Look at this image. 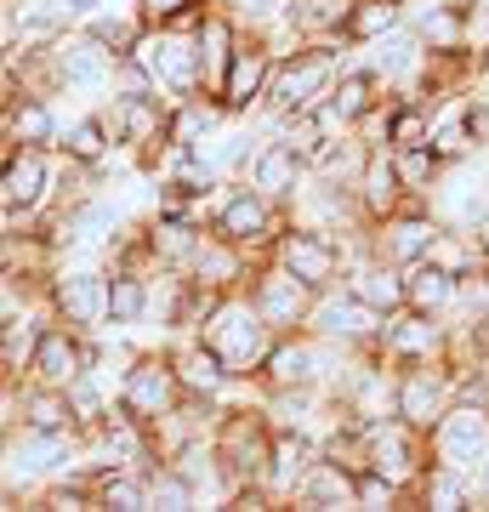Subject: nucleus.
<instances>
[{
	"label": "nucleus",
	"mask_w": 489,
	"mask_h": 512,
	"mask_svg": "<svg viewBox=\"0 0 489 512\" xmlns=\"http://www.w3.org/2000/svg\"><path fill=\"white\" fill-rule=\"evenodd\" d=\"M57 148L12 143L0 148V217L6 228H40L63 200V171H57Z\"/></svg>",
	"instance_id": "f257e3e1"
},
{
	"label": "nucleus",
	"mask_w": 489,
	"mask_h": 512,
	"mask_svg": "<svg viewBox=\"0 0 489 512\" xmlns=\"http://www.w3.org/2000/svg\"><path fill=\"white\" fill-rule=\"evenodd\" d=\"M347 52H353V46H347L342 35H325V40H302L296 52L279 57V69H273V92H268V120L319 109V103L330 97V86L342 80Z\"/></svg>",
	"instance_id": "f03ea898"
},
{
	"label": "nucleus",
	"mask_w": 489,
	"mask_h": 512,
	"mask_svg": "<svg viewBox=\"0 0 489 512\" xmlns=\"http://www.w3.org/2000/svg\"><path fill=\"white\" fill-rule=\"evenodd\" d=\"M200 336L222 353V359H228V370H234L239 382H256V370H262V359H268V348H273V336H279V330L256 313L251 296L234 291L217 313H211V319H205Z\"/></svg>",
	"instance_id": "7ed1b4c3"
},
{
	"label": "nucleus",
	"mask_w": 489,
	"mask_h": 512,
	"mask_svg": "<svg viewBox=\"0 0 489 512\" xmlns=\"http://www.w3.org/2000/svg\"><path fill=\"white\" fill-rule=\"evenodd\" d=\"M364 239V234H359ZM359 239L347 234L336 239L330 228H308V222H285V234L273 239V262H285L296 279H308L313 291H330V285H342L347 279V262L359 251Z\"/></svg>",
	"instance_id": "20e7f679"
},
{
	"label": "nucleus",
	"mask_w": 489,
	"mask_h": 512,
	"mask_svg": "<svg viewBox=\"0 0 489 512\" xmlns=\"http://www.w3.org/2000/svg\"><path fill=\"white\" fill-rule=\"evenodd\" d=\"M205 222H211L222 239L245 245L251 256H268L273 239L285 234L290 217H285V205H273L268 194H256V188L239 177V183H228L217 200H211V217H205Z\"/></svg>",
	"instance_id": "39448f33"
},
{
	"label": "nucleus",
	"mask_w": 489,
	"mask_h": 512,
	"mask_svg": "<svg viewBox=\"0 0 489 512\" xmlns=\"http://www.w3.org/2000/svg\"><path fill=\"white\" fill-rule=\"evenodd\" d=\"M353 348H336L325 336H313V330H285V336H273L268 359L256 370V387H330L336 382V359H347Z\"/></svg>",
	"instance_id": "423d86ee"
},
{
	"label": "nucleus",
	"mask_w": 489,
	"mask_h": 512,
	"mask_svg": "<svg viewBox=\"0 0 489 512\" xmlns=\"http://www.w3.org/2000/svg\"><path fill=\"white\" fill-rule=\"evenodd\" d=\"M46 308H52L63 325L86 330V336L114 330L109 268H52V279H46Z\"/></svg>",
	"instance_id": "0eeeda50"
},
{
	"label": "nucleus",
	"mask_w": 489,
	"mask_h": 512,
	"mask_svg": "<svg viewBox=\"0 0 489 512\" xmlns=\"http://www.w3.org/2000/svg\"><path fill=\"white\" fill-rule=\"evenodd\" d=\"M433 461L455 467V473H467L478 484V473L489 467V404L478 399H455L444 416L433 421Z\"/></svg>",
	"instance_id": "6e6552de"
},
{
	"label": "nucleus",
	"mask_w": 489,
	"mask_h": 512,
	"mask_svg": "<svg viewBox=\"0 0 489 512\" xmlns=\"http://www.w3.org/2000/svg\"><path fill=\"white\" fill-rule=\"evenodd\" d=\"M364 467H381L404 495H416V484L427 478V467H433V439H427V427H416V421H404V416L370 421V461H364Z\"/></svg>",
	"instance_id": "1a4fd4ad"
},
{
	"label": "nucleus",
	"mask_w": 489,
	"mask_h": 512,
	"mask_svg": "<svg viewBox=\"0 0 489 512\" xmlns=\"http://www.w3.org/2000/svg\"><path fill=\"white\" fill-rule=\"evenodd\" d=\"M46 57H52L57 92H103V97H109L120 52H109L86 23H74V29H63L57 40H46Z\"/></svg>",
	"instance_id": "9d476101"
},
{
	"label": "nucleus",
	"mask_w": 489,
	"mask_h": 512,
	"mask_svg": "<svg viewBox=\"0 0 489 512\" xmlns=\"http://www.w3.org/2000/svg\"><path fill=\"white\" fill-rule=\"evenodd\" d=\"M137 57L148 63V74H154V86H160L165 103L205 92V63H200V40L194 35H182V29H148L137 40Z\"/></svg>",
	"instance_id": "9b49d317"
},
{
	"label": "nucleus",
	"mask_w": 489,
	"mask_h": 512,
	"mask_svg": "<svg viewBox=\"0 0 489 512\" xmlns=\"http://www.w3.org/2000/svg\"><path fill=\"white\" fill-rule=\"evenodd\" d=\"M120 404H126L137 421H154L160 416H171L182 404V376H177V365H171V348H143L137 359H131V370L120 376Z\"/></svg>",
	"instance_id": "f8f14e48"
},
{
	"label": "nucleus",
	"mask_w": 489,
	"mask_h": 512,
	"mask_svg": "<svg viewBox=\"0 0 489 512\" xmlns=\"http://www.w3.org/2000/svg\"><path fill=\"white\" fill-rule=\"evenodd\" d=\"M245 296H251L256 313H262L279 336H285V330H308L313 302H319V291H313L308 279H296L285 262H273V256H262V262H256V274H251V285H245Z\"/></svg>",
	"instance_id": "ddd939ff"
},
{
	"label": "nucleus",
	"mask_w": 489,
	"mask_h": 512,
	"mask_svg": "<svg viewBox=\"0 0 489 512\" xmlns=\"http://www.w3.org/2000/svg\"><path fill=\"white\" fill-rule=\"evenodd\" d=\"M313 336H325V342H336V348H376L381 330H387V313L370 308L364 296H353L347 285H330V291H319V302H313V319H308Z\"/></svg>",
	"instance_id": "4468645a"
},
{
	"label": "nucleus",
	"mask_w": 489,
	"mask_h": 512,
	"mask_svg": "<svg viewBox=\"0 0 489 512\" xmlns=\"http://www.w3.org/2000/svg\"><path fill=\"white\" fill-rule=\"evenodd\" d=\"M273 69H279V52H273L262 35H251V29H245V46L234 52V63H228V74H222V86H217V97L228 103V114L251 120L256 109H268Z\"/></svg>",
	"instance_id": "2eb2a0df"
},
{
	"label": "nucleus",
	"mask_w": 489,
	"mask_h": 512,
	"mask_svg": "<svg viewBox=\"0 0 489 512\" xmlns=\"http://www.w3.org/2000/svg\"><path fill=\"white\" fill-rule=\"evenodd\" d=\"M376 353L393 370H404V365H438V359H450V325H444L438 313L404 308V313H393V319H387Z\"/></svg>",
	"instance_id": "dca6fc26"
},
{
	"label": "nucleus",
	"mask_w": 489,
	"mask_h": 512,
	"mask_svg": "<svg viewBox=\"0 0 489 512\" xmlns=\"http://www.w3.org/2000/svg\"><path fill=\"white\" fill-rule=\"evenodd\" d=\"M91 359H97V336H86V330L52 319L46 336H40V348H35L29 382H40V387H74L91 370Z\"/></svg>",
	"instance_id": "f3484780"
},
{
	"label": "nucleus",
	"mask_w": 489,
	"mask_h": 512,
	"mask_svg": "<svg viewBox=\"0 0 489 512\" xmlns=\"http://www.w3.org/2000/svg\"><path fill=\"white\" fill-rule=\"evenodd\" d=\"M239 177H245L256 194H268L273 205H290L296 194H302V188H308L313 165L302 160V154L285 143V137H273V131H268V137L256 143V154L245 160V171H239Z\"/></svg>",
	"instance_id": "a211bd4d"
},
{
	"label": "nucleus",
	"mask_w": 489,
	"mask_h": 512,
	"mask_svg": "<svg viewBox=\"0 0 489 512\" xmlns=\"http://www.w3.org/2000/svg\"><path fill=\"white\" fill-rule=\"evenodd\" d=\"M455 399H461V393H455L450 359H438V365H404L399 370V399H393V410H399L404 421L427 427V433H433V421L444 416Z\"/></svg>",
	"instance_id": "6ab92c4d"
},
{
	"label": "nucleus",
	"mask_w": 489,
	"mask_h": 512,
	"mask_svg": "<svg viewBox=\"0 0 489 512\" xmlns=\"http://www.w3.org/2000/svg\"><path fill=\"white\" fill-rule=\"evenodd\" d=\"M256 262L262 256H251L245 245H234V239H222L211 222H205L200 245H194V256H188V268L182 274H194L200 285H217V291H245L256 274Z\"/></svg>",
	"instance_id": "aec40b11"
},
{
	"label": "nucleus",
	"mask_w": 489,
	"mask_h": 512,
	"mask_svg": "<svg viewBox=\"0 0 489 512\" xmlns=\"http://www.w3.org/2000/svg\"><path fill=\"white\" fill-rule=\"evenodd\" d=\"M171 348V365H177L182 376V393H205V399H228L239 387V376L228 370V359H222L211 342H205L200 330H188V336H177V342H165Z\"/></svg>",
	"instance_id": "412c9836"
},
{
	"label": "nucleus",
	"mask_w": 489,
	"mask_h": 512,
	"mask_svg": "<svg viewBox=\"0 0 489 512\" xmlns=\"http://www.w3.org/2000/svg\"><path fill=\"white\" fill-rule=\"evenodd\" d=\"M342 285H347L353 296H364L370 308H381L387 319L410 308L404 268H399V262H387V256H376V251H364V239H359V251H353V262H347V279H342Z\"/></svg>",
	"instance_id": "4be33fe9"
},
{
	"label": "nucleus",
	"mask_w": 489,
	"mask_h": 512,
	"mask_svg": "<svg viewBox=\"0 0 489 512\" xmlns=\"http://www.w3.org/2000/svg\"><path fill=\"white\" fill-rule=\"evenodd\" d=\"M63 120H57L52 97L46 92H6L0 97V143H35V148H57Z\"/></svg>",
	"instance_id": "5701e85b"
},
{
	"label": "nucleus",
	"mask_w": 489,
	"mask_h": 512,
	"mask_svg": "<svg viewBox=\"0 0 489 512\" xmlns=\"http://www.w3.org/2000/svg\"><path fill=\"white\" fill-rule=\"evenodd\" d=\"M319 456H325V439H313V433H273V456H268L262 484L273 490L279 507H296L302 478L313 473V461H319Z\"/></svg>",
	"instance_id": "b1692460"
},
{
	"label": "nucleus",
	"mask_w": 489,
	"mask_h": 512,
	"mask_svg": "<svg viewBox=\"0 0 489 512\" xmlns=\"http://www.w3.org/2000/svg\"><path fill=\"white\" fill-rule=\"evenodd\" d=\"M381 92H387V86L376 80V69H370V63H347L342 80H336V86H330V97L319 103V120H325L330 131H359V120L381 103Z\"/></svg>",
	"instance_id": "393cba45"
},
{
	"label": "nucleus",
	"mask_w": 489,
	"mask_h": 512,
	"mask_svg": "<svg viewBox=\"0 0 489 512\" xmlns=\"http://www.w3.org/2000/svg\"><path fill=\"white\" fill-rule=\"evenodd\" d=\"M353 194H359V205H364V222H387L410 205V188H404V177H399L393 148H370V160H364Z\"/></svg>",
	"instance_id": "a878e982"
},
{
	"label": "nucleus",
	"mask_w": 489,
	"mask_h": 512,
	"mask_svg": "<svg viewBox=\"0 0 489 512\" xmlns=\"http://www.w3.org/2000/svg\"><path fill=\"white\" fill-rule=\"evenodd\" d=\"M410 29L433 52H472V0H410Z\"/></svg>",
	"instance_id": "bb28decb"
},
{
	"label": "nucleus",
	"mask_w": 489,
	"mask_h": 512,
	"mask_svg": "<svg viewBox=\"0 0 489 512\" xmlns=\"http://www.w3.org/2000/svg\"><path fill=\"white\" fill-rule=\"evenodd\" d=\"M302 512H342V507H359V467H347L336 456H319L313 473L302 478V495H296Z\"/></svg>",
	"instance_id": "cd10ccee"
},
{
	"label": "nucleus",
	"mask_w": 489,
	"mask_h": 512,
	"mask_svg": "<svg viewBox=\"0 0 489 512\" xmlns=\"http://www.w3.org/2000/svg\"><path fill=\"white\" fill-rule=\"evenodd\" d=\"M52 319H57L52 308H29L18 319H0V370H6V382H29L35 348H40V336H46Z\"/></svg>",
	"instance_id": "c85d7f7f"
},
{
	"label": "nucleus",
	"mask_w": 489,
	"mask_h": 512,
	"mask_svg": "<svg viewBox=\"0 0 489 512\" xmlns=\"http://www.w3.org/2000/svg\"><path fill=\"white\" fill-rule=\"evenodd\" d=\"M228 120H234V114H228V103H222L217 92L177 97V103H171V143L177 148H200V143H211Z\"/></svg>",
	"instance_id": "c756f323"
},
{
	"label": "nucleus",
	"mask_w": 489,
	"mask_h": 512,
	"mask_svg": "<svg viewBox=\"0 0 489 512\" xmlns=\"http://www.w3.org/2000/svg\"><path fill=\"white\" fill-rule=\"evenodd\" d=\"M114 148H120V137H114L109 109L80 114V120H74V126H63V137H57V154H63V160H74V165H86V171H97Z\"/></svg>",
	"instance_id": "7c9ffc66"
},
{
	"label": "nucleus",
	"mask_w": 489,
	"mask_h": 512,
	"mask_svg": "<svg viewBox=\"0 0 489 512\" xmlns=\"http://www.w3.org/2000/svg\"><path fill=\"white\" fill-rule=\"evenodd\" d=\"M18 421L35 427V433H69V427H80L69 387H40V382H18Z\"/></svg>",
	"instance_id": "2f4dec72"
},
{
	"label": "nucleus",
	"mask_w": 489,
	"mask_h": 512,
	"mask_svg": "<svg viewBox=\"0 0 489 512\" xmlns=\"http://www.w3.org/2000/svg\"><path fill=\"white\" fill-rule=\"evenodd\" d=\"M421 262H433V268H444V274H455V279H472V274L489 268L478 234H472V228H455V222H438V234H433V245H427Z\"/></svg>",
	"instance_id": "473e14b6"
},
{
	"label": "nucleus",
	"mask_w": 489,
	"mask_h": 512,
	"mask_svg": "<svg viewBox=\"0 0 489 512\" xmlns=\"http://www.w3.org/2000/svg\"><path fill=\"white\" fill-rule=\"evenodd\" d=\"M404 23H410V0H353L347 18H342V40L359 52V46L393 35V29H404Z\"/></svg>",
	"instance_id": "72a5a7b5"
},
{
	"label": "nucleus",
	"mask_w": 489,
	"mask_h": 512,
	"mask_svg": "<svg viewBox=\"0 0 489 512\" xmlns=\"http://www.w3.org/2000/svg\"><path fill=\"white\" fill-rule=\"evenodd\" d=\"M404 285H410V308L416 313L450 319V313L461 308V285H467V279L444 274V268H433V262H410V268H404Z\"/></svg>",
	"instance_id": "f704fd0d"
},
{
	"label": "nucleus",
	"mask_w": 489,
	"mask_h": 512,
	"mask_svg": "<svg viewBox=\"0 0 489 512\" xmlns=\"http://www.w3.org/2000/svg\"><path fill=\"white\" fill-rule=\"evenodd\" d=\"M97 484V507L109 512H154V490H148L143 467H91Z\"/></svg>",
	"instance_id": "c9c22d12"
},
{
	"label": "nucleus",
	"mask_w": 489,
	"mask_h": 512,
	"mask_svg": "<svg viewBox=\"0 0 489 512\" xmlns=\"http://www.w3.org/2000/svg\"><path fill=\"white\" fill-rule=\"evenodd\" d=\"M472 501H478V484L467 473L444 467V461H433L427 478L416 484V495H410V507H433V512H467Z\"/></svg>",
	"instance_id": "e433bc0d"
},
{
	"label": "nucleus",
	"mask_w": 489,
	"mask_h": 512,
	"mask_svg": "<svg viewBox=\"0 0 489 512\" xmlns=\"http://www.w3.org/2000/svg\"><path fill=\"white\" fill-rule=\"evenodd\" d=\"M109 308H114V330L148 325V308H154V274L109 268Z\"/></svg>",
	"instance_id": "4c0bfd02"
},
{
	"label": "nucleus",
	"mask_w": 489,
	"mask_h": 512,
	"mask_svg": "<svg viewBox=\"0 0 489 512\" xmlns=\"http://www.w3.org/2000/svg\"><path fill=\"white\" fill-rule=\"evenodd\" d=\"M148 490H154V507L160 512H194L205 501L200 484L182 473L177 461H160V467H148Z\"/></svg>",
	"instance_id": "58836bf2"
},
{
	"label": "nucleus",
	"mask_w": 489,
	"mask_h": 512,
	"mask_svg": "<svg viewBox=\"0 0 489 512\" xmlns=\"http://www.w3.org/2000/svg\"><path fill=\"white\" fill-rule=\"evenodd\" d=\"M393 160H399V177H404V188H410V194H427V200H433V188L444 183V171H450V165L438 160V148H433V143L393 148Z\"/></svg>",
	"instance_id": "ea45409f"
},
{
	"label": "nucleus",
	"mask_w": 489,
	"mask_h": 512,
	"mask_svg": "<svg viewBox=\"0 0 489 512\" xmlns=\"http://www.w3.org/2000/svg\"><path fill=\"white\" fill-rule=\"evenodd\" d=\"M359 507L364 512H387V507H410V495L381 473V467H359Z\"/></svg>",
	"instance_id": "a19ab883"
},
{
	"label": "nucleus",
	"mask_w": 489,
	"mask_h": 512,
	"mask_svg": "<svg viewBox=\"0 0 489 512\" xmlns=\"http://www.w3.org/2000/svg\"><path fill=\"white\" fill-rule=\"evenodd\" d=\"M109 97H160V86H154V74H148V63L137 52H126L120 63H114V86Z\"/></svg>",
	"instance_id": "79ce46f5"
},
{
	"label": "nucleus",
	"mask_w": 489,
	"mask_h": 512,
	"mask_svg": "<svg viewBox=\"0 0 489 512\" xmlns=\"http://www.w3.org/2000/svg\"><path fill=\"white\" fill-rule=\"evenodd\" d=\"M137 6V18L148 23V29H171V23L188 12V6H200V0H131Z\"/></svg>",
	"instance_id": "37998d69"
},
{
	"label": "nucleus",
	"mask_w": 489,
	"mask_h": 512,
	"mask_svg": "<svg viewBox=\"0 0 489 512\" xmlns=\"http://www.w3.org/2000/svg\"><path fill=\"white\" fill-rule=\"evenodd\" d=\"M472 52H478V63H484V80H489V40H484V46H472Z\"/></svg>",
	"instance_id": "c03bdc74"
},
{
	"label": "nucleus",
	"mask_w": 489,
	"mask_h": 512,
	"mask_svg": "<svg viewBox=\"0 0 489 512\" xmlns=\"http://www.w3.org/2000/svg\"><path fill=\"white\" fill-rule=\"evenodd\" d=\"M478 501H489V467L478 473Z\"/></svg>",
	"instance_id": "a18cd8bd"
},
{
	"label": "nucleus",
	"mask_w": 489,
	"mask_h": 512,
	"mask_svg": "<svg viewBox=\"0 0 489 512\" xmlns=\"http://www.w3.org/2000/svg\"><path fill=\"white\" fill-rule=\"evenodd\" d=\"M478 245H484V256H489V217L478 222Z\"/></svg>",
	"instance_id": "49530a36"
}]
</instances>
